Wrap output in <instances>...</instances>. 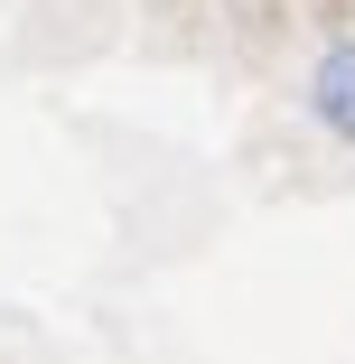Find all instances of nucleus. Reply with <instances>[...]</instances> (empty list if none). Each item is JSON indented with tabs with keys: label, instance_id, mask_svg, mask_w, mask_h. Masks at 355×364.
Returning a JSON list of instances; mask_svg holds the SVG:
<instances>
[{
	"label": "nucleus",
	"instance_id": "1",
	"mask_svg": "<svg viewBox=\"0 0 355 364\" xmlns=\"http://www.w3.org/2000/svg\"><path fill=\"white\" fill-rule=\"evenodd\" d=\"M309 112H318L337 140H355V38L318 47V65H309Z\"/></svg>",
	"mask_w": 355,
	"mask_h": 364
}]
</instances>
